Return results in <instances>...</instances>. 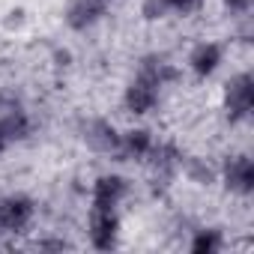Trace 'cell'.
Instances as JSON below:
<instances>
[{
    "label": "cell",
    "mask_w": 254,
    "mask_h": 254,
    "mask_svg": "<svg viewBox=\"0 0 254 254\" xmlns=\"http://www.w3.org/2000/svg\"><path fill=\"white\" fill-rule=\"evenodd\" d=\"M174 78H177V69H174L168 60H162V57H150V60H144L141 69H138V75L132 78V84L126 87V93H123V105H126V111L135 114V117L150 114V111L159 105L162 87H165L168 81H174Z\"/></svg>",
    "instance_id": "cell-1"
},
{
    "label": "cell",
    "mask_w": 254,
    "mask_h": 254,
    "mask_svg": "<svg viewBox=\"0 0 254 254\" xmlns=\"http://www.w3.org/2000/svg\"><path fill=\"white\" fill-rule=\"evenodd\" d=\"M254 108V78L251 72H239L224 84V114L230 123H242Z\"/></svg>",
    "instance_id": "cell-2"
},
{
    "label": "cell",
    "mask_w": 254,
    "mask_h": 254,
    "mask_svg": "<svg viewBox=\"0 0 254 254\" xmlns=\"http://www.w3.org/2000/svg\"><path fill=\"white\" fill-rule=\"evenodd\" d=\"M87 227H90L93 248H99V251L117 248V242H120V215H117V209H93L90 206Z\"/></svg>",
    "instance_id": "cell-3"
},
{
    "label": "cell",
    "mask_w": 254,
    "mask_h": 254,
    "mask_svg": "<svg viewBox=\"0 0 254 254\" xmlns=\"http://www.w3.org/2000/svg\"><path fill=\"white\" fill-rule=\"evenodd\" d=\"M33 200L24 194H9L0 200V236H9V233H21L30 221H33Z\"/></svg>",
    "instance_id": "cell-4"
},
{
    "label": "cell",
    "mask_w": 254,
    "mask_h": 254,
    "mask_svg": "<svg viewBox=\"0 0 254 254\" xmlns=\"http://www.w3.org/2000/svg\"><path fill=\"white\" fill-rule=\"evenodd\" d=\"M221 180L233 194H242V197L251 194L254 191V162H251V156H245V153L230 156L221 168Z\"/></svg>",
    "instance_id": "cell-5"
},
{
    "label": "cell",
    "mask_w": 254,
    "mask_h": 254,
    "mask_svg": "<svg viewBox=\"0 0 254 254\" xmlns=\"http://www.w3.org/2000/svg\"><path fill=\"white\" fill-rule=\"evenodd\" d=\"M27 135H30V117L18 105L0 111V153H6L12 144H21Z\"/></svg>",
    "instance_id": "cell-6"
},
{
    "label": "cell",
    "mask_w": 254,
    "mask_h": 254,
    "mask_svg": "<svg viewBox=\"0 0 254 254\" xmlns=\"http://www.w3.org/2000/svg\"><path fill=\"white\" fill-rule=\"evenodd\" d=\"M126 194H129V183L120 174H102L93 183V209H117Z\"/></svg>",
    "instance_id": "cell-7"
},
{
    "label": "cell",
    "mask_w": 254,
    "mask_h": 254,
    "mask_svg": "<svg viewBox=\"0 0 254 254\" xmlns=\"http://www.w3.org/2000/svg\"><path fill=\"white\" fill-rule=\"evenodd\" d=\"M108 3H111V0H69V6H66V24L72 30H87V27H93L96 21L105 18Z\"/></svg>",
    "instance_id": "cell-8"
},
{
    "label": "cell",
    "mask_w": 254,
    "mask_h": 254,
    "mask_svg": "<svg viewBox=\"0 0 254 254\" xmlns=\"http://www.w3.org/2000/svg\"><path fill=\"white\" fill-rule=\"evenodd\" d=\"M224 63V48L218 42H200L191 54H189V69L194 72V78L206 81L218 72V66Z\"/></svg>",
    "instance_id": "cell-9"
},
{
    "label": "cell",
    "mask_w": 254,
    "mask_h": 254,
    "mask_svg": "<svg viewBox=\"0 0 254 254\" xmlns=\"http://www.w3.org/2000/svg\"><path fill=\"white\" fill-rule=\"evenodd\" d=\"M84 141L96 153H120V132L108 120H93L84 129Z\"/></svg>",
    "instance_id": "cell-10"
},
{
    "label": "cell",
    "mask_w": 254,
    "mask_h": 254,
    "mask_svg": "<svg viewBox=\"0 0 254 254\" xmlns=\"http://www.w3.org/2000/svg\"><path fill=\"white\" fill-rule=\"evenodd\" d=\"M156 141L147 129H129L120 135V156L126 159H138V162H147V156L153 153Z\"/></svg>",
    "instance_id": "cell-11"
},
{
    "label": "cell",
    "mask_w": 254,
    "mask_h": 254,
    "mask_svg": "<svg viewBox=\"0 0 254 254\" xmlns=\"http://www.w3.org/2000/svg\"><path fill=\"white\" fill-rule=\"evenodd\" d=\"M224 248V236L221 230L209 227V230H197L191 239V254H218Z\"/></svg>",
    "instance_id": "cell-12"
},
{
    "label": "cell",
    "mask_w": 254,
    "mask_h": 254,
    "mask_svg": "<svg viewBox=\"0 0 254 254\" xmlns=\"http://www.w3.org/2000/svg\"><path fill=\"white\" fill-rule=\"evenodd\" d=\"M168 12H180V15H191L203 6V0H165Z\"/></svg>",
    "instance_id": "cell-13"
},
{
    "label": "cell",
    "mask_w": 254,
    "mask_h": 254,
    "mask_svg": "<svg viewBox=\"0 0 254 254\" xmlns=\"http://www.w3.org/2000/svg\"><path fill=\"white\" fill-rule=\"evenodd\" d=\"M141 12H144V18L156 21V18H165V15H168V6H165V0H144V3H141Z\"/></svg>",
    "instance_id": "cell-14"
},
{
    "label": "cell",
    "mask_w": 254,
    "mask_h": 254,
    "mask_svg": "<svg viewBox=\"0 0 254 254\" xmlns=\"http://www.w3.org/2000/svg\"><path fill=\"white\" fill-rule=\"evenodd\" d=\"M224 3V9H230L233 15H245L248 9H251V0H221Z\"/></svg>",
    "instance_id": "cell-15"
}]
</instances>
